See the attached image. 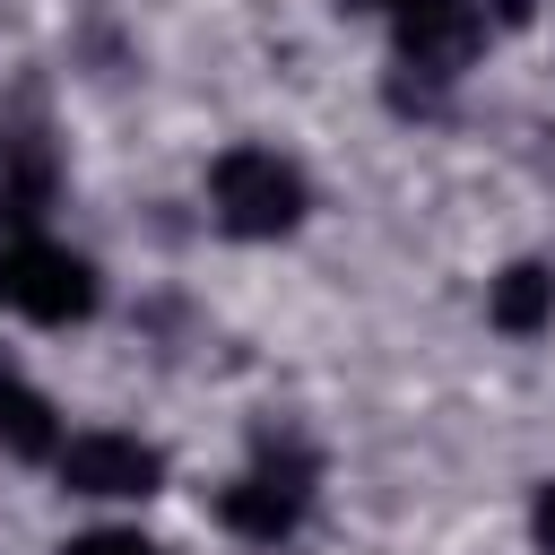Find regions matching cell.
Wrapping results in <instances>:
<instances>
[{
    "label": "cell",
    "mask_w": 555,
    "mask_h": 555,
    "mask_svg": "<svg viewBox=\"0 0 555 555\" xmlns=\"http://www.w3.org/2000/svg\"><path fill=\"white\" fill-rule=\"evenodd\" d=\"M208 208H217V225H225L234 243H278V234H295V225H304L312 182H304L278 147L234 139V147L208 165Z\"/></svg>",
    "instance_id": "1"
},
{
    "label": "cell",
    "mask_w": 555,
    "mask_h": 555,
    "mask_svg": "<svg viewBox=\"0 0 555 555\" xmlns=\"http://www.w3.org/2000/svg\"><path fill=\"white\" fill-rule=\"evenodd\" d=\"M312 486H321V460L278 434V442H260V451L243 460V477L217 494V520H225L234 538H251V546H286V538L304 529V512H312Z\"/></svg>",
    "instance_id": "2"
},
{
    "label": "cell",
    "mask_w": 555,
    "mask_h": 555,
    "mask_svg": "<svg viewBox=\"0 0 555 555\" xmlns=\"http://www.w3.org/2000/svg\"><path fill=\"white\" fill-rule=\"evenodd\" d=\"M95 269H87V251H69V243H52V234H9L0 243V304L17 312V321H35V330H69V321H87L95 312Z\"/></svg>",
    "instance_id": "3"
},
{
    "label": "cell",
    "mask_w": 555,
    "mask_h": 555,
    "mask_svg": "<svg viewBox=\"0 0 555 555\" xmlns=\"http://www.w3.org/2000/svg\"><path fill=\"white\" fill-rule=\"evenodd\" d=\"M61 486L95 494V503H130V494L165 486V451L139 442V434H69L61 442Z\"/></svg>",
    "instance_id": "4"
},
{
    "label": "cell",
    "mask_w": 555,
    "mask_h": 555,
    "mask_svg": "<svg viewBox=\"0 0 555 555\" xmlns=\"http://www.w3.org/2000/svg\"><path fill=\"white\" fill-rule=\"evenodd\" d=\"M486 321H494L503 338H538V330L555 321V269H546V260H512V269L486 286Z\"/></svg>",
    "instance_id": "5"
},
{
    "label": "cell",
    "mask_w": 555,
    "mask_h": 555,
    "mask_svg": "<svg viewBox=\"0 0 555 555\" xmlns=\"http://www.w3.org/2000/svg\"><path fill=\"white\" fill-rule=\"evenodd\" d=\"M0 451H9V460H61V416H52V399H43L35 382H17V373H0Z\"/></svg>",
    "instance_id": "6"
},
{
    "label": "cell",
    "mask_w": 555,
    "mask_h": 555,
    "mask_svg": "<svg viewBox=\"0 0 555 555\" xmlns=\"http://www.w3.org/2000/svg\"><path fill=\"white\" fill-rule=\"evenodd\" d=\"M61 555H156V546H147L139 529H78Z\"/></svg>",
    "instance_id": "7"
},
{
    "label": "cell",
    "mask_w": 555,
    "mask_h": 555,
    "mask_svg": "<svg viewBox=\"0 0 555 555\" xmlns=\"http://www.w3.org/2000/svg\"><path fill=\"white\" fill-rule=\"evenodd\" d=\"M529 538L555 555V477H546V486H538V503H529Z\"/></svg>",
    "instance_id": "8"
},
{
    "label": "cell",
    "mask_w": 555,
    "mask_h": 555,
    "mask_svg": "<svg viewBox=\"0 0 555 555\" xmlns=\"http://www.w3.org/2000/svg\"><path fill=\"white\" fill-rule=\"evenodd\" d=\"M347 9H390V17H399V9H416V0H347Z\"/></svg>",
    "instance_id": "9"
}]
</instances>
